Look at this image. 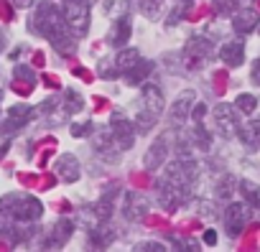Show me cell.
Returning a JSON list of instances; mask_svg holds the SVG:
<instances>
[{"instance_id": "8d00e7d4", "label": "cell", "mask_w": 260, "mask_h": 252, "mask_svg": "<svg viewBox=\"0 0 260 252\" xmlns=\"http://www.w3.org/2000/svg\"><path fill=\"white\" fill-rule=\"evenodd\" d=\"M252 82H255V84H260V59L252 64Z\"/></svg>"}, {"instance_id": "d590c367", "label": "cell", "mask_w": 260, "mask_h": 252, "mask_svg": "<svg viewBox=\"0 0 260 252\" xmlns=\"http://www.w3.org/2000/svg\"><path fill=\"white\" fill-rule=\"evenodd\" d=\"M138 249H164V244H158V242H143V244H138Z\"/></svg>"}, {"instance_id": "7c38bea8", "label": "cell", "mask_w": 260, "mask_h": 252, "mask_svg": "<svg viewBox=\"0 0 260 252\" xmlns=\"http://www.w3.org/2000/svg\"><path fill=\"white\" fill-rule=\"evenodd\" d=\"M191 107H194V92H184L181 99L174 102L171 112H169V128H176V125H181L189 115H191Z\"/></svg>"}, {"instance_id": "7402d4cb", "label": "cell", "mask_w": 260, "mask_h": 252, "mask_svg": "<svg viewBox=\"0 0 260 252\" xmlns=\"http://www.w3.org/2000/svg\"><path fill=\"white\" fill-rule=\"evenodd\" d=\"M115 237H117V234H115V232H112L110 227H100V224H97V227H92V234H89V244H92V247H100V249H102V247H107V244H110V242H112Z\"/></svg>"}, {"instance_id": "1f68e13d", "label": "cell", "mask_w": 260, "mask_h": 252, "mask_svg": "<svg viewBox=\"0 0 260 252\" xmlns=\"http://www.w3.org/2000/svg\"><path fill=\"white\" fill-rule=\"evenodd\" d=\"M204 115H207V104H204V102H199V104L191 107V120H194V122H202Z\"/></svg>"}, {"instance_id": "ac0fdd59", "label": "cell", "mask_w": 260, "mask_h": 252, "mask_svg": "<svg viewBox=\"0 0 260 252\" xmlns=\"http://www.w3.org/2000/svg\"><path fill=\"white\" fill-rule=\"evenodd\" d=\"M166 153H169L166 138H158V140L148 148V153H146V168H148V171H158V168L164 166V161H166Z\"/></svg>"}, {"instance_id": "484cf974", "label": "cell", "mask_w": 260, "mask_h": 252, "mask_svg": "<svg viewBox=\"0 0 260 252\" xmlns=\"http://www.w3.org/2000/svg\"><path fill=\"white\" fill-rule=\"evenodd\" d=\"M235 104H237V110H240L242 115H252V112L257 110V97H255V94H240Z\"/></svg>"}, {"instance_id": "8992f818", "label": "cell", "mask_w": 260, "mask_h": 252, "mask_svg": "<svg viewBox=\"0 0 260 252\" xmlns=\"http://www.w3.org/2000/svg\"><path fill=\"white\" fill-rule=\"evenodd\" d=\"M156 191H158V204H161L166 211H174L179 204H184V201L189 199V194H186V191H181L179 186L169 184L166 178H161V181L156 184Z\"/></svg>"}, {"instance_id": "277c9868", "label": "cell", "mask_w": 260, "mask_h": 252, "mask_svg": "<svg viewBox=\"0 0 260 252\" xmlns=\"http://www.w3.org/2000/svg\"><path fill=\"white\" fill-rule=\"evenodd\" d=\"M64 21L72 33L84 36L89 31V6L87 0H64Z\"/></svg>"}, {"instance_id": "2e32d148", "label": "cell", "mask_w": 260, "mask_h": 252, "mask_svg": "<svg viewBox=\"0 0 260 252\" xmlns=\"http://www.w3.org/2000/svg\"><path fill=\"white\" fill-rule=\"evenodd\" d=\"M31 117H34V107H28V104H16V107H11V112H8V125H3V128H0V133H11L13 128H21V125H26Z\"/></svg>"}, {"instance_id": "cb8c5ba5", "label": "cell", "mask_w": 260, "mask_h": 252, "mask_svg": "<svg viewBox=\"0 0 260 252\" xmlns=\"http://www.w3.org/2000/svg\"><path fill=\"white\" fill-rule=\"evenodd\" d=\"M240 138H242L247 146H260V117L245 125V128L240 130Z\"/></svg>"}, {"instance_id": "74e56055", "label": "cell", "mask_w": 260, "mask_h": 252, "mask_svg": "<svg viewBox=\"0 0 260 252\" xmlns=\"http://www.w3.org/2000/svg\"><path fill=\"white\" fill-rule=\"evenodd\" d=\"M100 77H115V71H110V66L102 61V64H100Z\"/></svg>"}, {"instance_id": "44dd1931", "label": "cell", "mask_w": 260, "mask_h": 252, "mask_svg": "<svg viewBox=\"0 0 260 252\" xmlns=\"http://www.w3.org/2000/svg\"><path fill=\"white\" fill-rule=\"evenodd\" d=\"M237 189H240V194H242V199H245V204H247L250 209H260V186H257V184H252V181H240Z\"/></svg>"}, {"instance_id": "603a6c76", "label": "cell", "mask_w": 260, "mask_h": 252, "mask_svg": "<svg viewBox=\"0 0 260 252\" xmlns=\"http://www.w3.org/2000/svg\"><path fill=\"white\" fill-rule=\"evenodd\" d=\"M151 71H153V64H151V61H138L133 69L125 71V79H127V84H141Z\"/></svg>"}, {"instance_id": "ba28073f", "label": "cell", "mask_w": 260, "mask_h": 252, "mask_svg": "<svg viewBox=\"0 0 260 252\" xmlns=\"http://www.w3.org/2000/svg\"><path fill=\"white\" fill-rule=\"evenodd\" d=\"M214 122H217V130L224 138H232L237 133V112L230 104H224V102L214 107Z\"/></svg>"}, {"instance_id": "e0dca14e", "label": "cell", "mask_w": 260, "mask_h": 252, "mask_svg": "<svg viewBox=\"0 0 260 252\" xmlns=\"http://www.w3.org/2000/svg\"><path fill=\"white\" fill-rule=\"evenodd\" d=\"M219 59L227 66H240L242 59H245V46L240 41H227V44L219 46Z\"/></svg>"}, {"instance_id": "30bf717a", "label": "cell", "mask_w": 260, "mask_h": 252, "mask_svg": "<svg viewBox=\"0 0 260 252\" xmlns=\"http://www.w3.org/2000/svg\"><path fill=\"white\" fill-rule=\"evenodd\" d=\"M141 97H143V112H148V115H153V117L158 120L161 112H164V92H161V87H156V84H143Z\"/></svg>"}, {"instance_id": "3957f363", "label": "cell", "mask_w": 260, "mask_h": 252, "mask_svg": "<svg viewBox=\"0 0 260 252\" xmlns=\"http://www.w3.org/2000/svg\"><path fill=\"white\" fill-rule=\"evenodd\" d=\"M209 59H212V44H209L204 36H194V39L186 41V46H184V51H181V64H184L189 71L202 69Z\"/></svg>"}, {"instance_id": "d4e9b609", "label": "cell", "mask_w": 260, "mask_h": 252, "mask_svg": "<svg viewBox=\"0 0 260 252\" xmlns=\"http://www.w3.org/2000/svg\"><path fill=\"white\" fill-rule=\"evenodd\" d=\"M191 6H194V0H179L176 8H174V13H171V16H169V21H166V26H176L179 21H184Z\"/></svg>"}, {"instance_id": "f35d334b", "label": "cell", "mask_w": 260, "mask_h": 252, "mask_svg": "<svg viewBox=\"0 0 260 252\" xmlns=\"http://www.w3.org/2000/svg\"><path fill=\"white\" fill-rule=\"evenodd\" d=\"M13 3H16V8H31L34 0H13Z\"/></svg>"}, {"instance_id": "ab89813d", "label": "cell", "mask_w": 260, "mask_h": 252, "mask_svg": "<svg viewBox=\"0 0 260 252\" xmlns=\"http://www.w3.org/2000/svg\"><path fill=\"white\" fill-rule=\"evenodd\" d=\"M257 31H260V28H257Z\"/></svg>"}, {"instance_id": "5bb4252c", "label": "cell", "mask_w": 260, "mask_h": 252, "mask_svg": "<svg viewBox=\"0 0 260 252\" xmlns=\"http://www.w3.org/2000/svg\"><path fill=\"white\" fill-rule=\"evenodd\" d=\"M257 23H260V16H257V11H252V8H240V11L232 16V26H235L237 33H250L252 28H257Z\"/></svg>"}, {"instance_id": "4316f807", "label": "cell", "mask_w": 260, "mask_h": 252, "mask_svg": "<svg viewBox=\"0 0 260 252\" xmlns=\"http://www.w3.org/2000/svg\"><path fill=\"white\" fill-rule=\"evenodd\" d=\"M79 110H82V97H79L77 92L69 89V92L64 94V112L72 115V112H79Z\"/></svg>"}, {"instance_id": "d6986e66", "label": "cell", "mask_w": 260, "mask_h": 252, "mask_svg": "<svg viewBox=\"0 0 260 252\" xmlns=\"http://www.w3.org/2000/svg\"><path fill=\"white\" fill-rule=\"evenodd\" d=\"M130 33H133V28H130V18H120V21L112 26V31H110L107 41H110L115 49H122V46L127 44Z\"/></svg>"}, {"instance_id": "e575fe53", "label": "cell", "mask_w": 260, "mask_h": 252, "mask_svg": "<svg viewBox=\"0 0 260 252\" xmlns=\"http://www.w3.org/2000/svg\"><path fill=\"white\" fill-rule=\"evenodd\" d=\"M204 242H207L209 247L217 244V232H214V229H207V232H204Z\"/></svg>"}, {"instance_id": "5b68a950", "label": "cell", "mask_w": 260, "mask_h": 252, "mask_svg": "<svg viewBox=\"0 0 260 252\" xmlns=\"http://www.w3.org/2000/svg\"><path fill=\"white\" fill-rule=\"evenodd\" d=\"M112 138H115V143H117V148L120 151H127L130 146H133V140H136V125L130 122L122 112H112Z\"/></svg>"}, {"instance_id": "83f0119b", "label": "cell", "mask_w": 260, "mask_h": 252, "mask_svg": "<svg viewBox=\"0 0 260 252\" xmlns=\"http://www.w3.org/2000/svg\"><path fill=\"white\" fill-rule=\"evenodd\" d=\"M197 128H194V138H197V143H199V148L202 151H209V146H212V138H209V133L204 130V125L202 122H194Z\"/></svg>"}, {"instance_id": "d6a6232c", "label": "cell", "mask_w": 260, "mask_h": 252, "mask_svg": "<svg viewBox=\"0 0 260 252\" xmlns=\"http://www.w3.org/2000/svg\"><path fill=\"white\" fill-rule=\"evenodd\" d=\"M232 184H235V181H232L230 176H224V178H222V186H217V191H219V196H222V199H227V196L232 194Z\"/></svg>"}, {"instance_id": "ffe728a7", "label": "cell", "mask_w": 260, "mask_h": 252, "mask_svg": "<svg viewBox=\"0 0 260 252\" xmlns=\"http://www.w3.org/2000/svg\"><path fill=\"white\" fill-rule=\"evenodd\" d=\"M138 61H141L138 49H120L117 56H115V66H117V71H122V74H125L127 69H133Z\"/></svg>"}, {"instance_id": "9c48e42d", "label": "cell", "mask_w": 260, "mask_h": 252, "mask_svg": "<svg viewBox=\"0 0 260 252\" xmlns=\"http://www.w3.org/2000/svg\"><path fill=\"white\" fill-rule=\"evenodd\" d=\"M146 211H148V201H146L143 194H138V191H127V194H125L122 214H125L127 222H138V219H143Z\"/></svg>"}, {"instance_id": "4dcf8cb0", "label": "cell", "mask_w": 260, "mask_h": 252, "mask_svg": "<svg viewBox=\"0 0 260 252\" xmlns=\"http://www.w3.org/2000/svg\"><path fill=\"white\" fill-rule=\"evenodd\" d=\"M235 6H237V0H217V13L219 16H230Z\"/></svg>"}, {"instance_id": "7a4b0ae2", "label": "cell", "mask_w": 260, "mask_h": 252, "mask_svg": "<svg viewBox=\"0 0 260 252\" xmlns=\"http://www.w3.org/2000/svg\"><path fill=\"white\" fill-rule=\"evenodd\" d=\"M0 211L16 222H36L44 211L41 201L28 194H8L0 199Z\"/></svg>"}, {"instance_id": "836d02e7", "label": "cell", "mask_w": 260, "mask_h": 252, "mask_svg": "<svg viewBox=\"0 0 260 252\" xmlns=\"http://www.w3.org/2000/svg\"><path fill=\"white\" fill-rule=\"evenodd\" d=\"M199 211H202L204 219H212L214 217V204L212 201H199Z\"/></svg>"}, {"instance_id": "f546056e", "label": "cell", "mask_w": 260, "mask_h": 252, "mask_svg": "<svg viewBox=\"0 0 260 252\" xmlns=\"http://www.w3.org/2000/svg\"><path fill=\"white\" fill-rule=\"evenodd\" d=\"M89 133H92V122H89V120H87V122H79V125H77V122L72 125V135H74V138H87Z\"/></svg>"}, {"instance_id": "f1b7e54d", "label": "cell", "mask_w": 260, "mask_h": 252, "mask_svg": "<svg viewBox=\"0 0 260 252\" xmlns=\"http://www.w3.org/2000/svg\"><path fill=\"white\" fill-rule=\"evenodd\" d=\"M13 77H16V79H23V82H26L28 87H34V84H36V74H34V71H31L28 66H16Z\"/></svg>"}, {"instance_id": "52a82bcc", "label": "cell", "mask_w": 260, "mask_h": 252, "mask_svg": "<svg viewBox=\"0 0 260 252\" xmlns=\"http://www.w3.org/2000/svg\"><path fill=\"white\" fill-rule=\"evenodd\" d=\"M247 204H240V201H235V204H230L227 209H224V229H227V234L230 237H237V234H242V229H245V222H247Z\"/></svg>"}, {"instance_id": "9a60e30c", "label": "cell", "mask_w": 260, "mask_h": 252, "mask_svg": "<svg viewBox=\"0 0 260 252\" xmlns=\"http://www.w3.org/2000/svg\"><path fill=\"white\" fill-rule=\"evenodd\" d=\"M72 232H74V222H72V219H59V222L54 224L49 239L44 242V247H61V244L72 237Z\"/></svg>"}, {"instance_id": "6da1fadb", "label": "cell", "mask_w": 260, "mask_h": 252, "mask_svg": "<svg viewBox=\"0 0 260 252\" xmlns=\"http://www.w3.org/2000/svg\"><path fill=\"white\" fill-rule=\"evenodd\" d=\"M31 26H34V31H36L39 36H46L59 54L69 56V54L74 51V39H72V33H69L72 28H69L67 21L56 13V8H51L49 3H41V6L36 8V16H34Z\"/></svg>"}, {"instance_id": "4fadbf2b", "label": "cell", "mask_w": 260, "mask_h": 252, "mask_svg": "<svg viewBox=\"0 0 260 252\" xmlns=\"http://www.w3.org/2000/svg\"><path fill=\"white\" fill-rule=\"evenodd\" d=\"M56 176H59L64 184L77 181V178H79V161H77V156L64 153V156L56 161Z\"/></svg>"}, {"instance_id": "8fae6325", "label": "cell", "mask_w": 260, "mask_h": 252, "mask_svg": "<svg viewBox=\"0 0 260 252\" xmlns=\"http://www.w3.org/2000/svg\"><path fill=\"white\" fill-rule=\"evenodd\" d=\"M117 143H115V138H112V130H97V135H94V153L100 156V158H105V161H115L117 158Z\"/></svg>"}]
</instances>
